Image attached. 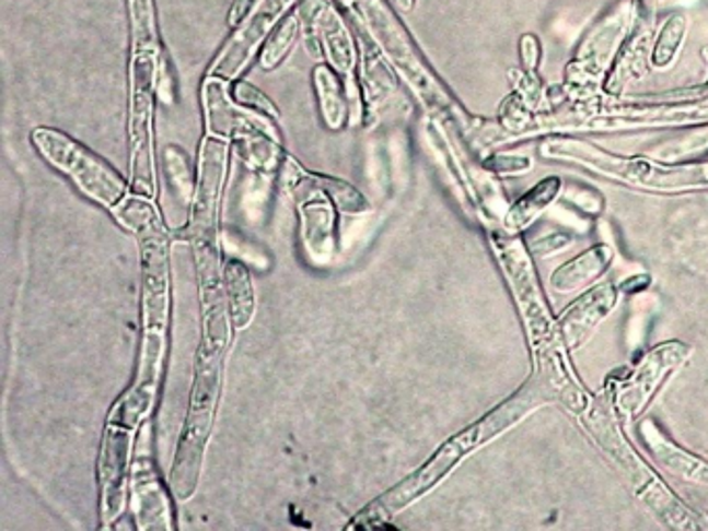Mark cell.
<instances>
[{"label": "cell", "instance_id": "3957f363", "mask_svg": "<svg viewBox=\"0 0 708 531\" xmlns=\"http://www.w3.org/2000/svg\"><path fill=\"white\" fill-rule=\"evenodd\" d=\"M202 327V343L196 359L189 409L183 426L182 440L171 468V491L177 500H189L196 494L200 482L204 452L210 438L217 397H219L221 362H223L224 347L229 339L224 316L204 318Z\"/></svg>", "mask_w": 708, "mask_h": 531}, {"label": "cell", "instance_id": "9a60e30c", "mask_svg": "<svg viewBox=\"0 0 708 531\" xmlns=\"http://www.w3.org/2000/svg\"><path fill=\"white\" fill-rule=\"evenodd\" d=\"M617 304V291L613 285L594 286L584 293L576 304L567 307L559 320V334L567 349H578L587 343L590 332L603 322V318Z\"/></svg>", "mask_w": 708, "mask_h": 531}, {"label": "cell", "instance_id": "52a82bcc", "mask_svg": "<svg viewBox=\"0 0 708 531\" xmlns=\"http://www.w3.org/2000/svg\"><path fill=\"white\" fill-rule=\"evenodd\" d=\"M298 4V0H258L252 13L233 27L231 38L224 42L217 59L210 62L206 75L223 78L227 82H235L247 64L263 50L264 42L279 25V21Z\"/></svg>", "mask_w": 708, "mask_h": 531}, {"label": "cell", "instance_id": "2e32d148", "mask_svg": "<svg viewBox=\"0 0 708 531\" xmlns=\"http://www.w3.org/2000/svg\"><path fill=\"white\" fill-rule=\"evenodd\" d=\"M300 219H302V239L305 251L312 262L326 264L335 253V212L333 204L324 198L316 200L310 193L300 200Z\"/></svg>", "mask_w": 708, "mask_h": 531}, {"label": "cell", "instance_id": "7402d4cb", "mask_svg": "<svg viewBox=\"0 0 708 531\" xmlns=\"http://www.w3.org/2000/svg\"><path fill=\"white\" fill-rule=\"evenodd\" d=\"M224 295L229 302V320L233 328L243 330L249 327L254 318V286H252V276L249 270L240 262H229L224 266Z\"/></svg>", "mask_w": 708, "mask_h": 531}, {"label": "cell", "instance_id": "6da1fadb", "mask_svg": "<svg viewBox=\"0 0 708 531\" xmlns=\"http://www.w3.org/2000/svg\"><path fill=\"white\" fill-rule=\"evenodd\" d=\"M564 392V385L555 378V368H541L522 389L511 394L506 403L488 411L478 422L451 436L445 445L426 461L422 468L407 475L395 488L385 492L376 500H372L364 511L358 512L349 530H374L385 526L397 512L407 509L416 503L426 492L432 491L439 482H443L451 471L455 470L467 455L480 449L492 438L501 436L506 429L515 426L524 420L532 409L541 408L545 403L555 401Z\"/></svg>", "mask_w": 708, "mask_h": 531}, {"label": "cell", "instance_id": "8fae6325", "mask_svg": "<svg viewBox=\"0 0 708 531\" xmlns=\"http://www.w3.org/2000/svg\"><path fill=\"white\" fill-rule=\"evenodd\" d=\"M134 442V428L119 420L108 417V424L102 436L101 459H98V477H101L102 517L108 528L119 519L125 509V491H127V468Z\"/></svg>", "mask_w": 708, "mask_h": 531}, {"label": "cell", "instance_id": "44dd1931", "mask_svg": "<svg viewBox=\"0 0 708 531\" xmlns=\"http://www.w3.org/2000/svg\"><path fill=\"white\" fill-rule=\"evenodd\" d=\"M362 80L370 108H379L391 101L397 90V80L385 55L368 40H362Z\"/></svg>", "mask_w": 708, "mask_h": 531}, {"label": "cell", "instance_id": "603a6c76", "mask_svg": "<svg viewBox=\"0 0 708 531\" xmlns=\"http://www.w3.org/2000/svg\"><path fill=\"white\" fill-rule=\"evenodd\" d=\"M642 434H645V440L648 442V447L654 452V457L668 468L669 471H673L675 475L680 477H686V480H692V482H698V484H708V463L696 459L694 455H688L684 450L673 447L669 440H665L659 429L654 428L652 424H645L642 428Z\"/></svg>", "mask_w": 708, "mask_h": 531}, {"label": "cell", "instance_id": "4dcf8cb0", "mask_svg": "<svg viewBox=\"0 0 708 531\" xmlns=\"http://www.w3.org/2000/svg\"><path fill=\"white\" fill-rule=\"evenodd\" d=\"M488 164H492L495 170H501V173H522V170H527L530 168V161L527 158H515V156H497L492 161H488Z\"/></svg>", "mask_w": 708, "mask_h": 531}, {"label": "cell", "instance_id": "484cf974", "mask_svg": "<svg viewBox=\"0 0 708 531\" xmlns=\"http://www.w3.org/2000/svg\"><path fill=\"white\" fill-rule=\"evenodd\" d=\"M131 23V48H161L154 0H127Z\"/></svg>", "mask_w": 708, "mask_h": 531}, {"label": "cell", "instance_id": "f1b7e54d", "mask_svg": "<svg viewBox=\"0 0 708 531\" xmlns=\"http://www.w3.org/2000/svg\"><path fill=\"white\" fill-rule=\"evenodd\" d=\"M642 496L647 498L648 503L661 512L663 519H668L669 526L680 528V530H688V528H696V523L689 519L688 512L682 509V505H677L673 500V496H669L668 491L659 484H650L648 488H640Z\"/></svg>", "mask_w": 708, "mask_h": 531}, {"label": "cell", "instance_id": "9c48e42d", "mask_svg": "<svg viewBox=\"0 0 708 531\" xmlns=\"http://www.w3.org/2000/svg\"><path fill=\"white\" fill-rule=\"evenodd\" d=\"M227 154H229V143L224 138H217V135L204 138L191 221L185 231V239H189L194 246L214 241L219 196H221L224 170H227Z\"/></svg>", "mask_w": 708, "mask_h": 531}, {"label": "cell", "instance_id": "4316f807", "mask_svg": "<svg viewBox=\"0 0 708 531\" xmlns=\"http://www.w3.org/2000/svg\"><path fill=\"white\" fill-rule=\"evenodd\" d=\"M686 30H688V20L684 15H671L663 23V27L654 40V46H652V52H650V61L654 67L665 69L671 64L684 42Z\"/></svg>", "mask_w": 708, "mask_h": 531}, {"label": "cell", "instance_id": "cb8c5ba5", "mask_svg": "<svg viewBox=\"0 0 708 531\" xmlns=\"http://www.w3.org/2000/svg\"><path fill=\"white\" fill-rule=\"evenodd\" d=\"M300 34H302V15H300V9L293 7L272 30L268 40L264 42L260 50V67L264 71L277 69L287 59Z\"/></svg>", "mask_w": 708, "mask_h": 531}, {"label": "cell", "instance_id": "4fadbf2b", "mask_svg": "<svg viewBox=\"0 0 708 531\" xmlns=\"http://www.w3.org/2000/svg\"><path fill=\"white\" fill-rule=\"evenodd\" d=\"M689 349L682 343H665L652 349L645 357V362L634 371L628 385L622 389L619 405L628 415H638L647 408L654 390L668 378L669 371L684 364L688 357Z\"/></svg>", "mask_w": 708, "mask_h": 531}, {"label": "cell", "instance_id": "d4e9b609", "mask_svg": "<svg viewBox=\"0 0 708 531\" xmlns=\"http://www.w3.org/2000/svg\"><path fill=\"white\" fill-rule=\"evenodd\" d=\"M559 189H561V181L557 177H548L536 187H532L526 196L511 208L509 226L511 228H524V226L530 225L557 198Z\"/></svg>", "mask_w": 708, "mask_h": 531}, {"label": "cell", "instance_id": "ba28073f", "mask_svg": "<svg viewBox=\"0 0 708 531\" xmlns=\"http://www.w3.org/2000/svg\"><path fill=\"white\" fill-rule=\"evenodd\" d=\"M580 163L590 168L617 177L631 185H642L650 189H684L708 185V164L696 166H659L645 158H619L601 152L592 143H584L578 152Z\"/></svg>", "mask_w": 708, "mask_h": 531}, {"label": "cell", "instance_id": "5b68a950", "mask_svg": "<svg viewBox=\"0 0 708 531\" xmlns=\"http://www.w3.org/2000/svg\"><path fill=\"white\" fill-rule=\"evenodd\" d=\"M32 143L42 158L67 175L83 196L106 208L121 204L127 189L121 175L78 140L53 127H36Z\"/></svg>", "mask_w": 708, "mask_h": 531}, {"label": "cell", "instance_id": "7a4b0ae2", "mask_svg": "<svg viewBox=\"0 0 708 531\" xmlns=\"http://www.w3.org/2000/svg\"><path fill=\"white\" fill-rule=\"evenodd\" d=\"M142 258V355L136 385L123 394L115 413L131 426H140L152 409L161 380L162 357L169 327V237L161 216L136 231Z\"/></svg>", "mask_w": 708, "mask_h": 531}, {"label": "cell", "instance_id": "ac0fdd59", "mask_svg": "<svg viewBox=\"0 0 708 531\" xmlns=\"http://www.w3.org/2000/svg\"><path fill=\"white\" fill-rule=\"evenodd\" d=\"M629 15H631L629 4H619L590 32L587 44L582 46V52H580V61L587 64L588 71L592 69L596 73L603 69L608 55L613 52L617 42L622 40V36L626 34Z\"/></svg>", "mask_w": 708, "mask_h": 531}, {"label": "cell", "instance_id": "83f0119b", "mask_svg": "<svg viewBox=\"0 0 708 531\" xmlns=\"http://www.w3.org/2000/svg\"><path fill=\"white\" fill-rule=\"evenodd\" d=\"M164 168H166L169 181L177 189L179 198H183V200L194 198L196 185H194L191 166H189L187 154L183 152L179 145H166L164 148Z\"/></svg>", "mask_w": 708, "mask_h": 531}, {"label": "cell", "instance_id": "e0dca14e", "mask_svg": "<svg viewBox=\"0 0 708 531\" xmlns=\"http://www.w3.org/2000/svg\"><path fill=\"white\" fill-rule=\"evenodd\" d=\"M287 181L291 184V189H293L298 202L304 200L307 193L321 189L326 198H333V202L339 205L344 212H349V214L364 212L365 208H368L364 198H362V193L356 187H351V185L345 184V181H339V179H333V177L307 175L293 161H291V173H289Z\"/></svg>", "mask_w": 708, "mask_h": 531}, {"label": "cell", "instance_id": "7c38bea8", "mask_svg": "<svg viewBox=\"0 0 708 531\" xmlns=\"http://www.w3.org/2000/svg\"><path fill=\"white\" fill-rule=\"evenodd\" d=\"M495 247H497L499 260L503 264L511 288H513L518 302L522 304L530 334H545L548 324L547 309L543 307V293L536 285L534 272L530 268L526 253L522 251V246L515 239L497 237Z\"/></svg>", "mask_w": 708, "mask_h": 531}, {"label": "cell", "instance_id": "d6a6232c", "mask_svg": "<svg viewBox=\"0 0 708 531\" xmlns=\"http://www.w3.org/2000/svg\"><path fill=\"white\" fill-rule=\"evenodd\" d=\"M567 241H569V237H557V235H550L547 239H543V241H538V244H534L532 247H534L538 253L547 256L550 251H555V249L566 246Z\"/></svg>", "mask_w": 708, "mask_h": 531}, {"label": "cell", "instance_id": "d6986e66", "mask_svg": "<svg viewBox=\"0 0 708 531\" xmlns=\"http://www.w3.org/2000/svg\"><path fill=\"white\" fill-rule=\"evenodd\" d=\"M611 260H613V249L608 246L587 249L584 253L576 256L573 260H569L559 270L553 272V276H550L553 288L559 293L582 288L588 283L596 281L599 276H603L607 272Z\"/></svg>", "mask_w": 708, "mask_h": 531}, {"label": "cell", "instance_id": "ffe728a7", "mask_svg": "<svg viewBox=\"0 0 708 531\" xmlns=\"http://www.w3.org/2000/svg\"><path fill=\"white\" fill-rule=\"evenodd\" d=\"M312 80H314V90L318 96L324 123L333 131L344 129L347 117H351V106L347 98L344 78L333 67L318 64L314 67Z\"/></svg>", "mask_w": 708, "mask_h": 531}, {"label": "cell", "instance_id": "5bb4252c", "mask_svg": "<svg viewBox=\"0 0 708 531\" xmlns=\"http://www.w3.org/2000/svg\"><path fill=\"white\" fill-rule=\"evenodd\" d=\"M134 492V512L138 519V530H173V511L162 486L161 477L154 470L150 457H140L134 463L131 475Z\"/></svg>", "mask_w": 708, "mask_h": 531}, {"label": "cell", "instance_id": "8992f818", "mask_svg": "<svg viewBox=\"0 0 708 531\" xmlns=\"http://www.w3.org/2000/svg\"><path fill=\"white\" fill-rule=\"evenodd\" d=\"M131 106L129 145L131 181L136 193L154 196V154H152V113L161 67V48H131Z\"/></svg>", "mask_w": 708, "mask_h": 531}, {"label": "cell", "instance_id": "f546056e", "mask_svg": "<svg viewBox=\"0 0 708 531\" xmlns=\"http://www.w3.org/2000/svg\"><path fill=\"white\" fill-rule=\"evenodd\" d=\"M233 92V98L237 103L260 113L264 117L277 121L279 119V108L272 104V101L264 94L263 90H258L254 83L249 82H235V85L231 87Z\"/></svg>", "mask_w": 708, "mask_h": 531}, {"label": "cell", "instance_id": "836d02e7", "mask_svg": "<svg viewBox=\"0 0 708 531\" xmlns=\"http://www.w3.org/2000/svg\"><path fill=\"white\" fill-rule=\"evenodd\" d=\"M395 2V7L399 9V11H404V13H409L414 7H416V0H393Z\"/></svg>", "mask_w": 708, "mask_h": 531}, {"label": "cell", "instance_id": "1f68e13d", "mask_svg": "<svg viewBox=\"0 0 708 531\" xmlns=\"http://www.w3.org/2000/svg\"><path fill=\"white\" fill-rule=\"evenodd\" d=\"M258 4V0H233L231 9H229V25L237 27L249 13L252 9Z\"/></svg>", "mask_w": 708, "mask_h": 531}, {"label": "cell", "instance_id": "277c9868", "mask_svg": "<svg viewBox=\"0 0 708 531\" xmlns=\"http://www.w3.org/2000/svg\"><path fill=\"white\" fill-rule=\"evenodd\" d=\"M345 9L360 23L368 40L372 42L391 67L399 73V78L414 94L420 98L428 110L445 113V115H462L460 106L451 98V94L437 80L432 69L428 67L425 57L420 55L416 42L411 40L409 32L397 17L395 9L388 0H341ZM457 119V117H455Z\"/></svg>", "mask_w": 708, "mask_h": 531}, {"label": "cell", "instance_id": "30bf717a", "mask_svg": "<svg viewBox=\"0 0 708 531\" xmlns=\"http://www.w3.org/2000/svg\"><path fill=\"white\" fill-rule=\"evenodd\" d=\"M202 104L208 135H217L224 140L229 138L240 140L245 135L264 133L279 140V131L272 125V119L231 98L229 82L223 78L206 75L202 83Z\"/></svg>", "mask_w": 708, "mask_h": 531}]
</instances>
